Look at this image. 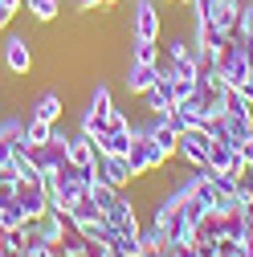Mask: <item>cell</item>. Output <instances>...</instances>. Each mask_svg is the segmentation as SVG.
<instances>
[{
	"label": "cell",
	"mask_w": 253,
	"mask_h": 257,
	"mask_svg": "<svg viewBox=\"0 0 253 257\" xmlns=\"http://www.w3.org/2000/svg\"><path fill=\"white\" fill-rule=\"evenodd\" d=\"M53 131H57L53 122L25 114V135H21V143H29V147H41V143H49V139H53Z\"/></svg>",
	"instance_id": "obj_16"
},
{
	"label": "cell",
	"mask_w": 253,
	"mask_h": 257,
	"mask_svg": "<svg viewBox=\"0 0 253 257\" xmlns=\"http://www.w3.org/2000/svg\"><path fill=\"white\" fill-rule=\"evenodd\" d=\"M74 9H78V13H98L102 0H74Z\"/></svg>",
	"instance_id": "obj_31"
},
{
	"label": "cell",
	"mask_w": 253,
	"mask_h": 257,
	"mask_svg": "<svg viewBox=\"0 0 253 257\" xmlns=\"http://www.w3.org/2000/svg\"><path fill=\"white\" fill-rule=\"evenodd\" d=\"M21 135H25V114H0V139L21 143Z\"/></svg>",
	"instance_id": "obj_23"
},
{
	"label": "cell",
	"mask_w": 253,
	"mask_h": 257,
	"mask_svg": "<svg viewBox=\"0 0 253 257\" xmlns=\"http://www.w3.org/2000/svg\"><path fill=\"white\" fill-rule=\"evenodd\" d=\"M110 106H114V94H110V86L98 78V82H94V90H90V106H86V110L102 114V110H110Z\"/></svg>",
	"instance_id": "obj_22"
},
{
	"label": "cell",
	"mask_w": 253,
	"mask_h": 257,
	"mask_svg": "<svg viewBox=\"0 0 253 257\" xmlns=\"http://www.w3.org/2000/svg\"><path fill=\"white\" fill-rule=\"evenodd\" d=\"M0 66H5L13 78H29L37 66V53H33V41L21 37V33H9L0 41Z\"/></svg>",
	"instance_id": "obj_1"
},
{
	"label": "cell",
	"mask_w": 253,
	"mask_h": 257,
	"mask_svg": "<svg viewBox=\"0 0 253 257\" xmlns=\"http://www.w3.org/2000/svg\"><path fill=\"white\" fill-rule=\"evenodd\" d=\"M208 151H212V135L196 122V126H188V131L180 135L176 159H184V168H200V164H208Z\"/></svg>",
	"instance_id": "obj_5"
},
{
	"label": "cell",
	"mask_w": 253,
	"mask_h": 257,
	"mask_svg": "<svg viewBox=\"0 0 253 257\" xmlns=\"http://www.w3.org/2000/svg\"><path fill=\"white\" fill-rule=\"evenodd\" d=\"M155 78H160V66H143V61H126L122 70V90L131 94V98H143V94L155 86Z\"/></svg>",
	"instance_id": "obj_8"
},
{
	"label": "cell",
	"mask_w": 253,
	"mask_h": 257,
	"mask_svg": "<svg viewBox=\"0 0 253 257\" xmlns=\"http://www.w3.org/2000/svg\"><path fill=\"white\" fill-rule=\"evenodd\" d=\"M143 106L151 110V118H164L172 106H176V74L160 70V78H155V86L143 94Z\"/></svg>",
	"instance_id": "obj_6"
},
{
	"label": "cell",
	"mask_w": 253,
	"mask_h": 257,
	"mask_svg": "<svg viewBox=\"0 0 253 257\" xmlns=\"http://www.w3.org/2000/svg\"><path fill=\"white\" fill-rule=\"evenodd\" d=\"M114 5H118V0H102V9H114Z\"/></svg>",
	"instance_id": "obj_37"
},
{
	"label": "cell",
	"mask_w": 253,
	"mask_h": 257,
	"mask_svg": "<svg viewBox=\"0 0 253 257\" xmlns=\"http://www.w3.org/2000/svg\"><path fill=\"white\" fill-rule=\"evenodd\" d=\"M245 212H253V200H249V204H245Z\"/></svg>",
	"instance_id": "obj_38"
},
{
	"label": "cell",
	"mask_w": 253,
	"mask_h": 257,
	"mask_svg": "<svg viewBox=\"0 0 253 257\" xmlns=\"http://www.w3.org/2000/svg\"><path fill=\"white\" fill-rule=\"evenodd\" d=\"M131 37L135 41H160L164 37V9L155 0H131Z\"/></svg>",
	"instance_id": "obj_2"
},
{
	"label": "cell",
	"mask_w": 253,
	"mask_h": 257,
	"mask_svg": "<svg viewBox=\"0 0 253 257\" xmlns=\"http://www.w3.org/2000/svg\"><path fill=\"white\" fill-rule=\"evenodd\" d=\"M25 257H57V249L45 245V241H29L25 245Z\"/></svg>",
	"instance_id": "obj_29"
},
{
	"label": "cell",
	"mask_w": 253,
	"mask_h": 257,
	"mask_svg": "<svg viewBox=\"0 0 253 257\" xmlns=\"http://www.w3.org/2000/svg\"><path fill=\"white\" fill-rule=\"evenodd\" d=\"M66 212H70V220H74V229H82V224H90V220H98V216H102V208L94 204V196H90V192H82V196H78Z\"/></svg>",
	"instance_id": "obj_17"
},
{
	"label": "cell",
	"mask_w": 253,
	"mask_h": 257,
	"mask_svg": "<svg viewBox=\"0 0 253 257\" xmlns=\"http://www.w3.org/2000/svg\"><path fill=\"white\" fill-rule=\"evenodd\" d=\"M0 224H5V229H21V224H29V212L21 208V200H17V196L0 200Z\"/></svg>",
	"instance_id": "obj_21"
},
{
	"label": "cell",
	"mask_w": 253,
	"mask_h": 257,
	"mask_svg": "<svg viewBox=\"0 0 253 257\" xmlns=\"http://www.w3.org/2000/svg\"><path fill=\"white\" fill-rule=\"evenodd\" d=\"M164 5H180V0H164Z\"/></svg>",
	"instance_id": "obj_39"
},
{
	"label": "cell",
	"mask_w": 253,
	"mask_h": 257,
	"mask_svg": "<svg viewBox=\"0 0 253 257\" xmlns=\"http://www.w3.org/2000/svg\"><path fill=\"white\" fill-rule=\"evenodd\" d=\"M21 9H25V0H0V13H13L17 17Z\"/></svg>",
	"instance_id": "obj_32"
},
{
	"label": "cell",
	"mask_w": 253,
	"mask_h": 257,
	"mask_svg": "<svg viewBox=\"0 0 253 257\" xmlns=\"http://www.w3.org/2000/svg\"><path fill=\"white\" fill-rule=\"evenodd\" d=\"M33 118H45V122H61L66 118V98H61L57 90H45V94H37V102H33V110H29Z\"/></svg>",
	"instance_id": "obj_13"
},
{
	"label": "cell",
	"mask_w": 253,
	"mask_h": 257,
	"mask_svg": "<svg viewBox=\"0 0 253 257\" xmlns=\"http://www.w3.org/2000/svg\"><path fill=\"white\" fill-rule=\"evenodd\" d=\"M241 155H245V164H249V168H253V131H249V139H245V143H241Z\"/></svg>",
	"instance_id": "obj_33"
},
{
	"label": "cell",
	"mask_w": 253,
	"mask_h": 257,
	"mask_svg": "<svg viewBox=\"0 0 253 257\" xmlns=\"http://www.w3.org/2000/svg\"><path fill=\"white\" fill-rule=\"evenodd\" d=\"M192 9H200L216 29H225V33L233 37L237 33V17H241V0H196Z\"/></svg>",
	"instance_id": "obj_7"
},
{
	"label": "cell",
	"mask_w": 253,
	"mask_h": 257,
	"mask_svg": "<svg viewBox=\"0 0 253 257\" xmlns=\"http://www.w3.org/2000/svg\"><path fill=\"white\" fill-rule=\"evenodd\" d=\"M98 180H106L110 188L126 192L135 184V172H131V164H126V155H102L98 159Z\"/></svg>",
	"instance_id": "obj_9"
},
{
	"label": "cell",
	"mask_w": 253,
	"mask_h": 257,
	"mask_svg": "<svg viewBox=\"0 0 253 257\" xmlns=\"http://www.w3.org/2000/svg\"><path fill=\"white\" fill-rule=\"evenodd\" d=\"M208 164H212L216 172H229V176H241V172L249 168V164H245V155H241V147H233V143H225V139H212Z\"/></svg>",
	"instance_id": "obj_10"
},
{
	"label": "cell",
	"mask_w": 253,
	"mask_h": 257,
	"mask_svg": "<svg viewBox=\"0 0 253 257\" xmlns=\"http://www.w3.org/2000/svg\"><path fill=\"white\" fill-rule=\"evenodd\" d=\"M94 147H98V155H126V147H131V126H126V131H110V135H102Z\"/></svg>",
	"instance_id": "obj_20"
},
{
	"label": "cell",
	"mask_w": 253,
	"mask_h": 257,
	"mask_svg": "<svg viewBox=\"0 0 253 257\" xmlns=\"http://www.w3.org/2000/svg\"><path fill=\"white\" fill-rule=\"evenodd\" d=\"M13 196L21 200V208L29 212V220H37V216L49 212V188H45L41 176H21L13 184Z\"/></svg>",
	"instance_id": "obj_4"
},
{
	"label": "cell",
	"mask_w": 253,
	"mask_h": 257,
	"mask_svg": "<svg viewBox=\"0 0 253 257\" xmlns=\"http://www.w3.org/2000/svg\"><path fill=\"white\" fill-rule=\"evenodd\" d=\"M249 70H253V61H249V53L237 41H229L225 49L216 53V82L220 86H241L249 78Z\"/></svg>",
	"instance_id": "obj_3"
},
{
	"label": "cell",
	"mask_w": 253,
	"mask_h": 257,
	"mask_svg": "<svg viewBox=\"0 0 253 257\" xmlns=\"http://www.w3.org/2000/svg\"><path fill=\"white\" fill-rule=\"evenodd\" d=\"M220 233H225V212L208 208V212L196 220V233H192V241H220Z\"/></svg>",
	"instance_id": "obj_15"
},
{
	"label": "cell",
	"mask_w": 253,
	"mask_h": 257,
	"mask_svg": "<svg viewBox=\"0 0 253 257\" xmlns=\"http://www.w3.org/2000/svg\"><path fill=\"white\" fill-rule=\"evenodd\" d=\"M164 118H168V126H172V131H180V135L188 131V126H196V118L188 114V110H180V106H172V110H168Z\"/></svg>",
	"instance_id": "obj_27"
},
{
	"label": "cell",
	"mask_w": 253,
	"mask_h": 257,
	"mask_svg": "<svg viewBox=\"0 0 253 257\" xmlns=\"http://www.w3.org/2000/svg\"><path fill=\"white\" fill-rule=\"evenodd\" d=\"M237 90H241V94H245V98H249V102H253V70H249V78H245V82H241V86H237Z\"/></svg>",
	"instance_id": "obj_34"
},
{
	"label": "cell",
	"mask_w": 253,
	"mask_h": 257,
	"mask_svg": "<svg viewBox=\"0 0 253 257\" xmlns=\"http://www.w3.org/2000/svg\"><path fill=\"white\" fill-rule=\"evenodd\" d=\"M25 13L33 17L37 25H53L61 13V0H25Z\"/></svg>",
	"instance_id": "obj_19"
},
{
	"label": "cell",
	"mask_w": 253,
	"mask_h": 257,
	"mask_svg": "<svg viewBox=\"0 0 253 257\" xmlns=\"http://www.w3.org/2000/svg\"><path fill=\"white\" fill-rule=\"evenodd\" d=\"M131 61H143V66H160V45H155V41H135V37H131Z\"/></svg>",
	"instance_id": "obj_24"
},
{
	"label": "cell",
	"mask_w": 253,
	"mask_h": 257,
	"mask_svg": "<svg viewBox=\"0 0 253 257\" xmlns=\"http://www.w3.org/2000/svg\"><path fill=\"white\" fill-rule=\"evenodd\" d=\"M5 241H9L13 249H21V253H25V245H29V224H21V229H9V233H5Z\"/></svg>",
	"instance_id": "obj_28"
},
{
	"label": "cell",
	"mask_w": 253,
	"mask_h": 257,
	"mask_svg": "<svg viewBox=\"0 0 253 257\" xmlns=\"http://www.w3.org/2000/svg\"><path fill=\"white\" fill-rule=\"evenodd\" d=\"M90 196H94V204H98V208L106 212V208L118 200V188H110L106 180H94V184H90Z\"/></svg>",
	"instance_id": "obj_26"
},
{
	"label": "cell",
	"mask_w": 253,
	"mask_h": 257,
	"mask_svg": "<svg viewBox=\"0 0 253 257\" xmlns=\"http://www.w3.org/2000/svg\"><path fill=\"white\" fill-rule=\"evenodd\" d=\"M220 237H229V241H241V245H245V208L225 212V233H220Z\"/></svg>",
	"instance_id": "obj_25"
},
{
	"label": "cell",
	"mask_w": 253,
	"mask_h": 257,
	"mask_svg": "<svg viewBox=\"0 0 253 257\" xmlns=\"http://www.w3.org/2000/svg\"><path fill=\"white\" fill-rule=\"evenodd\" d=\"M147 135H151V143H155V147L164 151V159L172 164L176 151H180V131H172L168 118H151V122H147Z\"/></svg>",
	"instance_id": "obj_11"
},
{
	"label": "cell",
	"mask_w": 253,
	"mask_h": 257,
	"mask_svg": "<svg viewBox=\"0 0 253 257\" xmlns=\"http://www.w3.org/2000/svg\"><path fill=\"white\" fill-rule=\"evenodd\" d=\"M196 257H216V241H192Z\"/></svg>",
	"instance_id": "obj_30"
},
{
	"label": "cell",
	"mask_w": 253,
	"mask_h": 257,
	"mask_svg": "<svg viewBox=\"0 0 253 257\" xmlns=\"http://www.w3.org/2000/svg\"><path fill=\"white\" fill-rule=\"evenodd\" d=\"M233 41H237V45L249 53V61H253V0H241V17H237Z\"/></svg>",
	"instance_id": "obj_14"
},
{
	"label": "cell",
	"mask_w": 253,
	"mask_h": 257,
	"mask_svg": "<svg viewBox=\"0 0 253 257\" xmlns=\"http://www.w3.org/2000/svg\"><path fill=\"white\" fill-rule=\"evenodd\" d=\"M249 131H253V114H225V135L233 147H241L249 139Z\"/></svg>",
	"instance_id": "obj_18"
},
{
	"label": "cell",
	"mask_w": 253,
	"mask_h": 257,
	"mask_svg": "<svg viewBox=\"0 0 253 257\" xmlns=\"http://www.w3.org/2000/svg\"><path fill=\"white\" fill-rule=\"evenodd\" d=\"M13 21H17V17H13V13H0V33H5V29H9V25H13Z\"/></svg>",
	"instance_id": "obj_36"
},
{
	"label": "cell",
	"mask_w": 253,
	"mask_h": 257,
	"mask_svg": "<svg viewBox=\"0 0 253 257\" xmlns=\"http://www.w3.org/2000/svg\"><path fill=\"white\" fill-rule=\"evenodd\" d=\"M57 257H86V245L82 249H57Z\"/></svg>",
	"instance_id": "obj_35"
},
{
	"label": "cell",
	"mask_w": 253,
	"mask_h": 257,
	"mask_svg": "<svg viewBox=\"0 0 253 257\" xmlns=\"http://www.w3.org/2000/svg\"><path fill=\"white\" fill-rule=\"evenodd\" d=\"M98 159L102 155H98V147H94L90 135H82V131L70 135V164L74 168H94V172H98Z\"/></svg>",
	"instance_id": "obj_12"
}]
</instances>
